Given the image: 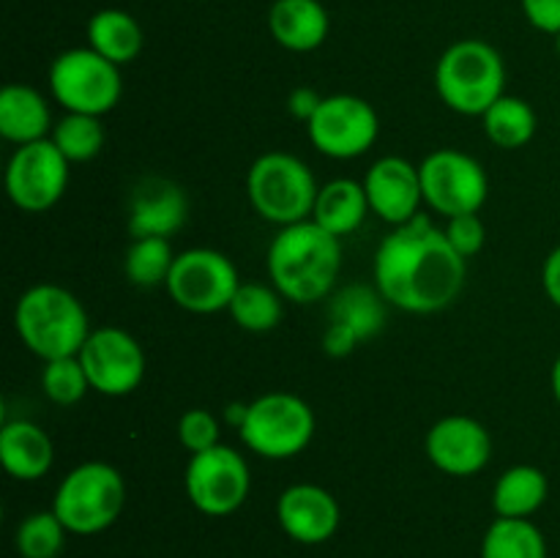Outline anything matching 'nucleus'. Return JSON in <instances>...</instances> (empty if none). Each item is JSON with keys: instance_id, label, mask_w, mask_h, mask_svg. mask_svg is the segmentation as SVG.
<instances>
[{"instance_id": "a211bd4d", "label": "nucleus", "mask_w": 560, "mask_h": 558, "mask_svg": "<svg viewBox=\"0 0 560 558\" xmlns=\"http://www.w3.org/2000/svg\"><path fill=\"white\" fill-rule=\"evenodd\" d=\"M186 217H189V200L175 181L151 175V178H142L131 191V239H151V235L170 239L184 228Z\"/></svg>"}, {"instance_id": "72a5a7b5", "label": "nucleus", "mask_w": 560, "mask_h": 558, "mask_svg": "<svg viewBox=\"0 0 560 558\" xmlns=\"http://www.w3.org/2000/svg\"><path fill=\"white\" fill-rule=\"evenodd\" d=\"M443 230H446L448 244H452L465 260L479 255L481 246H485L487 241V228L485 222H481L479 213H459V217L446 219V228Z\"/></svg>"}, {"instance_id": "f3484780", "label": "nucleus", "mask_w": 560, "mask_h": 558, "mask_svg": "<svg viewBox=\"0 0 560 558\" xmlns=\"http://www.w3.org/2000/svg\"><path fill=\"white\" fill-rule=\"evenodd\" d=\"M279 528L299 545H323L331 539L342 520L337 498L320 485H290L277 498Z\"/></svg>"}, {"instance_id": "ddd939ff", "label": "nucleus", "mask_w": 560, "mask_h": 558, "mask_svg": "<svg viewBox=\"0 0 560 558\" xmlns=\"http://www.w3.org/2000/svg\"><path fill=\"white\" fill-rule=\"evenodd\" d=\"M69 167V159L55 148L49 137L16 146L5 164V195L25 213L49 211L66 195Z\"/></svg>"}, {"instance_id": "7ed1b4c3", "label": "nucleus", "mask_w": 560, "mask_h": 558, "mask_svg": "<svg viewBox=\"0 0 560 558\" xmlns=\"http://www.w3.org/2000/svg\"><path fill=\"white\" fill-rule=\"evenodd\" d=\"M14 328L22 345L42 361L77 356L93 332L82 301L52 282L33 284L20 295Z\"/></svg>"}, {"instance_id": "c9c22d12", "label": "nucleus", "mask_w": 560, "mask_h": 558, "mask_svg": "<svg viewBox=\"0 0 560 558\" xmlns=\"http://www.w3.org/2000/svg\"><path fill=\"white\" fill-rule=\"evenodd\" d=\"M320 102L323 96L317 91H312V88H295V91L288 96V109L295 120L310 124L312 115H315L317 107H320Z\"/></svg>"}, {"instance_id": "5701e85b", "label": "nucleus", "mask_w": 560, "mask_h": 558, "mask_svg": "<svg viewBox=\"0 0 560 558\" xmlns=\"http://www.w3.org/2000/svg\"><path fill=\"white\" fill-rule=\"evenodd\" d=\"M386 306L388 301L383 299L381 290L372 284H350V288L339 290L328 304V326H339L355 339L366 342V339L377 337L386 326Z\"/></svg>"}, {"instance_id": "aec40b11", "label": "nucleus", "mask_w": 560, "mask_h": 558, "mask_svg": "<svg viewBox=\"0 0 560 558\" xmlns=\"http://www.w3.org/2000/svg\"><path fill=\"white\" fill-rule=\"evenodd\" d=\"M0 463L11 479L36 481L52 468L55 446L36 421H5L0 430Z\"/></svg>"}, {"instance_id": "f257e3e1", "label": "nucleus", "mask_w": 560, "mask_h": 558, "mask_svg": "<svg viewBox=\"0 0 560 558\" xmlns=\"http://www.w3.org/2000/svg\"><path fill=\"white\" fill-rule=\"evenodd\" d=\"M465 257L448 244L446 230L430 213L394 228L372 260V277L383 299L410 315H435L457 301L465 288Z\"/></svg>"}, {"instance_id": "c85d7f7f", "label": "nucleus", "mask_w": 560, "mask_h": 558, "mask_svg": "<svg viewBox=\"0 0 560 558\" xmlns=\"http://www.w3.org/2000/svg\"><path fill=\"white\" fill-rule=\"evenodd\" d=\"M175 252L170 239H131L124 257V274L135 288H164L170 271H173Z\"/></svg>"}, {"instance_id": "9d476101", "label": "nucleus", "mask_w": 560, "mask_h": 558, "mask_svg": "<svg viewBox=\"0 0 560 558\" xmlns=\"http://www.w3.org/2000/svg\"><path fill=\"white\" fill-rule=\"evenodd\" d=\"M238 284V268L224 252L195 246L178 252L164 290L180 310L191 315H213L228 310Z\"/></svg>"}, {"instance_id": "bb28decb", "label": "nucleus", "mask_w": 560, "mask_h": 558, "mask_svg": "<svg viewBox=\"0 0 560 558\" xmlns=\"http://www.w3.org/2000/svg\"><path fill=\"white\" fill-rule=\"evenodd\" d=\"M284 295L273 284L262 282H241L230 301L228 312L235 326L252 334H266L282 323Z\"/></svg>"}, {"instance_id": "9b49d317", "label": "nucleus", "mask_w": 560, "mask_h": 558, "mask_svg": "<svg viewBox=\"0 0 560 558\" xmlns=\"http://www.w3.org/2000/svg\"><path fill=\"white\" fill-rule=\"evenodd\" d=\"M184 490L197 512L208 518H228L249 498V465L238 449L217 443L213 449L191 454L184 474Z\"/></svg>"}, {"instance_id": "473e14b6", "label": "nucleus", "mask_w": 560, "mask_h": 558, "mask_svg": "<svg viewBox=\"0 0 560 558\" xmlns=\"http://www.w3.org/2000/svg\"><path fill=\"white\" fill-rule=\"evenodd\" d=\"M219 430L222 425H219L217 414H211L208 408H191L178 419V441L189 454H200L222 443Z\"/></svg>"}, {"instance_id": "cd10ccee", "label": "nucleus", "mask_w": 560, "mask_h": 558, "mask_svg": "<svg viewBox=\"0 0 560 558\" xmlns=\"http://www.w3.org/2000/svg\"><path fill=\"white\" fill-rule=\"evenodd\" d=\"M481 558H547V539L534 520L498 518L481 539Z\"/></svg>"}, {"instance_id": "6e6552de", "label": "nucleus", "mask_w": 560, "mask_h": 558, "mask_svg": "<svg viewBox=\"0 0 560 558\" xmlns=\"http://www.w3.org/2000/svg\"><path fill=\"white\" fill-rule=\"evenodd\" d=\"M315 410L304 397L290 392H268L249 403L241 425V441L266 460H290L315 438Z\"/></svg>"}, {"instance_id": "4468645a", "label": "nucleus", "mask_w": 560, "mask_h": 558, "mask_svg": "<svg viewBox=\"0 0 560 558\" xmlns=\"http://www.w3.org/2000/svg\"><path fill=\"white\" fill-rule=\"evenodd\" d=\"M77 356L91 388L104 397H126L137 392L145 377V350L126 328H93Z\"/></svg>"}, {"instance_id": "4be33fe9", "label": "nucleus", "mask_w": 560, "mask_h": 558, "mask_svg": "<svg viewBox=\"0 0 560 558\" xmlns=\"http://www.w3.org/2000/svg\"><path fill=\"white\" fill-rule=\"evenodd\" d=\"M370 213V200H366L361 181L334 178L317 191L312 219L331 235L345 239V235L355 233Z\"/></svg>"}, {"instance_id": "dca6fc26", "label": "nucleus", "mask_w": 560, "mask_h": 558, "mask_svg": "<svg viewBox=\"0 0 560 558\" xmlns=\"http://www.w3.org/2000/svg\"><path fill=\"white\" fill-rule=\"evenodd\" d=\"M361 184L370 200V211L392 228L416 219L424 206L419 167L405 156H381L366 170Z\"/></svg>"}, {"instance_id": "2f4dec72", "label": "nucleus", "mask_w": 560, "mask_h": 558, "mask_svg": "<svg viewBox=\"0 0 560 558\" xmlns=\"http://www.w3.org/2000/svg\"><path fill=\"white\" fill-rule=\"evenodd\" d=\"M42 388L49 397V403L63 405V408L80 403V399L88 394V388H91V381H88L80 356H66V359L44 361Z\"/></svg>"}, {"instance_id": "ea45409f", "label": "nucleus", "mask_w": 560, "mask_h": 558, "mask_svg": "<svg viewBox=\"0 0 560 558\" xmlns=\"http://www.w3.org/2000/svg\"><path fill=\"white\" fill-rule=\"evenodd\" d=\"M556 53H558V58H560V33L556 36Z\"/></svg>"}, {"instance_id": "412c9836", "label": "nucleus", "mask_w": 560, "mask_h": 558, "mask_svg": "<svg viewBox=\"0 0 560 558\" xmlns=\"http://www.w3.org/2000/svg\"><path fill=\"white\" fill-rule=\"evenodd\" d=\"M52 113L42 91L11 82L0 91V137L14 146L47 140L52 135Z\"/></svg>"}, {"instance_id": "393cba45", "label": "nucleus", "mask_w": 560, "mask_h": 558, "mask_svg": "<svg viewBox=\"0 0 560 558\" xmlns=\"http://www.w3.org/2000/svg\"><path fill=\"white\" fill-rule=\"evenodd\" d=\"M142 27L129 11L102 9L88 20V47L96 49L102 58L113 60L115 66H126L137 60L142 53Z\"/></svg>"}, {"instance_id": "c756f323", "label": "nucleus", "mask_w": 560, "mask_h": 558, "mask_svg": "<svg viewBox=\"0 0 560 558\" xmlns=\"http://www.w3.org/2000/svg\"><path fill=\"white\" fill-rule=\"evenodd\" d=\"M49 140L55 142L60 153L69 159V164L91 162L102 153L107 131H104L102 118L96 115H82V113H66L58 124L52 126Z\"/></svg>"}, {"instance_id": "423d86ee", "label": "nucleus", "mask_w": 560, "mask_h": 558, "mask_svg": "<svg viewBox=\"0 0 560 558\" xmlns=\"http://www.w3.org/2000/svg\"><path fill=\"white\" fill-rule=\"evenodd\" d=\"M317 191L320 186L310 164L284 151H268L257 156L246 175V195L255 213L279 228L312 219Z\"/></svg>"}, {"instance_id": "f03ea898", "label": "nucleus", "mask_w": 560, "mask_h": 558, "mask_svg": "<svg viewBox=\"0 0 560 558\" xmlns=\"http://www.w3.org/2000/svg\"><path fill=\"white\" fill-rule=\"evenodd\" d=\"M271 284L293 304L326 299L342 271V239L323 230L315 219L279 228L268 246Z\"/></svg>"}, {"instance_id": "b1692460", "label": "nucleus", "mask_w": 560, "mask_h": 558, "mask_svg": "<svg viewBox=\"0 0 560 558\" xmlns=\"http://www.w3.org/2000/svg\"><path fill=\"white\" fill-rule=\"evenodd\" d=\"M550 496L547 474L536 465H512L492 487V509L498 518L530 520Z\"/></svg>"}, {"instance_id": "7c9ffc66", "label": "nucleus", "mask_w": 560, "mask_h": 558, "mask_svg": "<svg viewBox=\"0 0 560 558\" xmlns=\"http://www.w3.org/2000/svg\"><path fill=\"white\" fill-rule=\"evenodd\" d=\"M66 525L60 523L58 514L49 512H33L16 525L14 545L22 558H58L66 545Z\"/></svg>"}, {"instance_id": "1a4fd4ad", "label": "nucleus", "mask_w": 560, "mask_h": 558, "mask_svg": "<svg viewBox=\"0 0 560 558\" xmlns=\"http://www.w3.org/2000/svg\"><path fill=\"white\" fill-rule=\"evenodd\" d=\"M424 206L438 217L479 213L490 195L485 164L457 148H438L419 164Z\"/></svg>"}, {"instance_id": "4c0bfd02", "label": "nucleus", "mask_w": 560, "mask_h": 558, "mask_svg": "<svg viewBox=\"0 0 560 558\" xmlns=\"http://www.w3.org/2000/svg\"><path fill=\"white\" fill-rule=\"evenodd\" d=\"M246 408H249V403H230L228 410H224V421L230 427H235V430H241V425L246 419Z\"/></svg>"}, {"instance_id": "20e7f679", "label": "nucleus", "mask_w": 560, "mask_h": 558, "mask_svg": "<svg viewBox=\"0 0 560 558\" xmlns=\"http://www.w3.org/2000/svg\"><path fill=\"white\" fill-rule=\"evenodd\" d=\"M435 91L454 113L481 118L506 93L503 55L481 38L454 42L435 66Z\"/></svg>"}, {"instance_id": "39448f33", "label": "nucleus", "mask_w": 560, "mask_h": 558, "mask_svg": "<svg viewBox=\"0 0 560 558\" xmlns=\"http://www.w3.org/2000/svg\"><path fill=\"white\" fill-rule=\"evenodd\" d=\"M126 507V481L115 465L88 460L60 479L52 512L69 534L93 536L107 531Z\"/></svg>"}, {"instance_id": "58836bf2", "label": "nucleus", "mask_w": 560, "mask_h": 558, "mask_svg": "<svg viewBox=\"0 0 560 558\" xmlns=\"http://www.w3.org/2000/svg\"><path fill=\"white\" fill-rule=\"evenodd\" d=\"M550 386H552V394H556V403L560 405V353H558L556 364H552V372H550Z\"/></svg>"}, {"instance_id": "0eeeda50", "label": "nucleus", "mask_w": 560, "mask_h": 558, "mask_svg": "<svg viewBox=\"0 0 560 558\" xmlns=\"http://www.w3.org/2000/svg\"><path fill=\"white\" fill-rule=\"evenodd\" d=\"M49 93L66 113L107 115L124 96L120 66L91 47H71L49 63Z\"/></svg>"}, {"instance_id": "2eb2a0df", "label": "nucleus", "mask_w": 560, "mask_h": 558, "mask_svg": "<svg viewBox=\"0 0 560 558\" xmlns=\"http://www.w3.org/2000/svg\"><path fill=\"white\" fill-rule=\"evenodd\" d=\"M427 460L448 476H474L492 457V438L474 416L452 414L438 419L424 438Z\"/></svg>"}, {"instance_id": "a878e982", "label": "nucleus", "mask_w": 560, "mask_h": 558, "mask_svg": "<svg viewBox=\"0 0 560 558\" xmlns=\"http://www.w3.org/2000/svg\"><path fill=\"white\" fill-rule=\"evenodd\" d=\"M481 126H485V135L492 146L503 148V151H517V148H525L534 140L539 118H536V109L525 98L503 93L481 115Z\"/></svg>"}, {"instance_id": "f8f14e48", "label": "nucleus", "mask_w": 560, "mask_h": 558, "mask_svg": "<svg viewBox=\"0 0 560 558\" xmlns=\"http://www.w3.org/2000/svg\"><path fill=\"white\" fill-rule=\"evenodd\" d=\"M310 140L328 159H359L381 135V118L366 98L353 93L323 96L320 107L306 124Z\"/></svg>"}, {"instance_id": "e433bc0d", "label": "nucleus", "mask_w": 560, "mask_h": 558, "mask_svg": "<svg viewBox=\"0 0 560 558\" xmlns=\"http://www.w3.org/2000/svg\"><path fill=\"white\" fill-rule=\"evenodd\" d=\"M541 284H545L547 299L560 310V246L547 255L545 268H541Z\"/></svg>"}, {"instance_id": "f704fd0d", "label": "nucleus", "mask_w": 560, "mask_h": 558, "mask_svg": "<svg viewBox=\"0 0 560 558\" xmlns=\"http://www.w3.org/2000/svg\"><path fill=\"white\" fill-rule=\"evenodd\" d=\"M523 14L536 31L558 36L560 33V0H520Z\"/></svg>"}, {"instance_id": "6ab92c4d", "label": "nucleus", "mask_w": 560, "mask_h": 558, "mask_svg": "<svg viewBox=\"0 0 560 558\" xmlns=\"http://www.w3.org/2000/svg\"><path fill=\"white\" fill-rule=\"evenodd\" d=\"M268 31L288 53H315L331 31V16L320 0H273Z\"/></svg>"}]
</instances>
